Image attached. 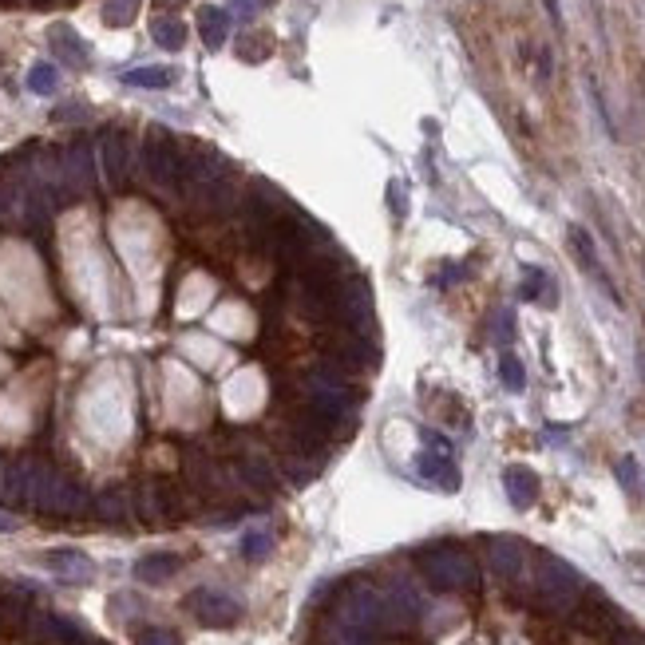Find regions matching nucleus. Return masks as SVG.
I'll list each match as a JSON object with an SVG mask.
<instances>
[{
  "instance_id": "nucleus-1",
  "label": "nucleus",
  "mask_w": 645,
  "mask_h": 645,
  "mask_svg": "<svg viewBox=\"0 0 645 645\" xmlns=\"http://www.w3.org/2000/svg\"><path fill=\"white\" fill-rule=\"evenodd\" d=\"M420 574L428 578L431 590H475L479 586V570H475V558L467 555L464 547L456 542H436V547H423L420 550Z\"/></svg>"
},
{
  "instance_id": "nucleus-2",
  "label": "nucleus",
  "mask_w": 645,
  "mask_h": 645,
  "mask_svg": "<svg viewBox=\"0 0 645 645\" xmlns=\"http://www.w3.org/2000/svg\"><path fill=\"white\" fill-rule=\"evenodd\" d=\"M582 578L570 562H562L555 555H539L534 566V606L547 614H570L582 598Z\"/></svg>"
},
{
  "instance_id": "nucleus-3",
  "label": "nucleus",
  "mask_w": 645,
  "mask_h": 645,
  "mask_svg": "<svg viewBox=\"0 0 645 645\" xmlns=\"http://www.w3.org/2000/svg\"><path fill=\"white\" fill-rule=\"evenodd\" d=\"M143 174L155 187H179L182 179V151L163 127H151L143 139Z\"/></svg>"
},
{
  "instance_id": "nucleus-4",
  "label": "nucleus",
  "mask_w": 645,
  "mask_h": 645,
  "mask_svg": "<svg viewBox=\"0 0 645 645\" xmlns=\"http://www.w3.org/2000/svg\"><path fill=\"white\" fill-rule=\"evenodd\" d=\"M187 610L195 614L202 625H210V630H230V625L242 622V606L230 594H222V590H210V586H202L187 598Z\"/></svg>"
},
{
  "instance_id": "nucleus-5",
  "label": "nucleus",
  "mask_w": 645,
  "mask_h": 645,
  "mask_svg": "<svg viewBox=\"0 0 645 645\" xmlns=\"http://www.w3.org/2000/svg\"><path fill=\"white\" fill-rule=\"evenodd\" d=\"M230 475H234V483H242L246 491H254V495L281 491V475H278V467H273V459L257 456V451H242V456L230 464Z\"/></svg>"
},
{
  "instance_id": "nucleus-6",
  "label": "nucleus",
  "mask_w": 645,
  "mask_h": 645,
  "mask_svg": "<svg viewBox=\"0 0 645 645\" xmlns=\"http://www.w3.org/2000/svg\"><path fill=\"white\" fill-rule=\"evenodd\" d=\"M487 566H491L503 582H511V578H519L523 566H527V547H523L519 539H511V534H495V539H487Z\"/></svg>"
},
{
  "instance_id": "nucleus-7",
  "label": "nucleus",
  "mask_w": 645,
  "mask_h": 645,
  "mask_svg": "<svg viewBox=\"0 0 645 645\" xmlns=\"http://www.w3.org/2000/svg\"><path fill=\"white\" fill-rule=\"evenodd\" d=\"M566 238H570V250H574V257H578V265H582V270L590 273V278H594L598 285H602L606 293H610V301H622L617 297V289H614V281L606 278V270H602V262H598V250H594V238L586 234L582 226H570L566 230Z\"/></svg>"
},
{
  "instance_id": "nucleus-8",
  "label": "nucleus",
  "mask_w": 645,
  "mask_h": 645,
  "mask_svg": "<svg viewBox=\"0 0 645 645\" xmlns=\"http://www.w3.org/2000/svg\"><path fill=\"white\" fill-rule=\"evenodd\" d=\"M44 566H48L52 574L68 578V582H91V578H96V566H91V558L84 555V550H71V547L48 550V555H44Z\"/></svg>"
},
{
  "instance_id": "nucleus-9",
  "label": "nucleus",
  "mask_w": 645,
  "mask_h": 645,
  "mask_svg": "<svg viewBox=\"0 0 645 645\" xmlns=\"http://www.w3.org/2000/svg\"><path fill=\"white\" fill-rule=\"evenodd\" d=\"M420 475L431 479V483H440V487H448V491L459 483L456 467H451V456H448V444L440 436H428V451L420 456Z\"/></svg>"
},
{
  "instance_id": "nucleus-10",
  "label": "nucleus",
  "mask_w": 645,
  "mask_h": 645,
  "mask_svg": "<svg viewBox=\"0 0 645 645\" xmlns=\"http://www.w3.org/2000/svg\"><path fill=\"white\" fill-rule=\"evenodd\" d=\"M503 487H507V499H511V507H519V511H527V507H534V499H539V475L531 472V467H507L503 472Z\"/></svg>"
},
{
  "instance_id": "nucleus-11",
  "label": "nucleus",
  "mask_w": 645,
  "mask_h": 645,
  "mask_svg": "<svg viewBox=\"0 0 645 645\" xmlns=\"http://www.w3.org/2000/svg\"><path fill=\"white\" fill-rule=\"evenodd\" d=\"M48 44H52V52H56L63 63H71V68H84V63H88V44L80 40L68 24H52V29H48Z\"/></svg>"
},
{
  "instance_id": "nucleus-12",
  "label": "nucleus",
  "mask_w": 645,
  "mask_h": 645,
  "mask_svg": "<svg viewBox=\"0 0 645 645\" xmlns=\"http://www.w3.org/2000/svg\"><path fill=\"white\" fill-rule=\"evenodd\" d=\"M179 566H182V558L179 555H167V550H159V555H143L139 562H135V578L147 586H159V582H167L171 574H179Z\"/></svg>"
},
{
  "instance_id": "nucleus-13",
  "label": "nucleus",
  "mask_w": 645,
  "mask_h": 645,
  "mask_svg": "<svg viewBox=\"0 0 645 645\" xmlns=\"http://www.w3.org/2000/svg\"><path fill=\"white\" fill-rule=\"evenodd\" d=\"M174 80H179V71H174V68H163V63H147V68L123 71V84H127V88H151V91H163V88H171Z\"/></svg>"
},
{
  "instance_id": "nucleus-14",
  "label": "nucleus",
  "mask_w": 645,
  "mask_h": 645,
  "mask_svg": "<svg viewBox=\"0 0 645 645\" xmlns=\"http://www.w3.org/2000/svg\"><path fill=\"white\" fill-rule=\"evenodd\" d=\"M198 32H202V40H206V48H222L226 36H230L226 8H214V4L202 8V13H198Z\"/></svg>"
},
{
  "instance_id": "nucleus-15",
  "label": "nucleus",
  "mask_w": 645,
  "mask_h": 645,
  "mask_svg": "<svg viewBox=\"0 0 645 645\" xmlns=\"http://www.w3.org/2000/svg\"><path fill=\"white\" fill-rule=\"evenodd\" d=\"M91 511H96V519L115 523V527H123V523L131 519V511H127V495H123V491H104V495H96Z\"/></svg>"
},
{
  "instance_id": "nucleus-16",
  "label": "nucleus",
  "mask_w": 645,
  "mask_h": 645,
  "mask_svg": "<svg viewBox=\"0 0 645 645\" xmlns=\"http://www.w3.org/2000/svg\"><path fill=\"white\" fill-rule=\"evenodd\" d=\"M104 171H107V182L119 190L127 182V147L119 135H112V139L104 143Z\"/></svg>"
},
{
  "instance_id": "nucleus-17",
  "label": "nucleus",
  "mask_w": 645,
  "mask_h": 645,
  "mask_svg": "<svg viewBox=\"0 0 645 645\" xmlns=\"http://www.w3.org/2000/svg\"><path fill=\"white\" fill-rule=\"evenodd\" d=\"M281 472L289 475L293 487H306V483H313V479H317L321 459H317V456H297V451H293V456L281 464Z\"/></svg>"
},
{
  "instance_id": "nucleus-18",
  "label": "nucleus",
  "mask_w": 645,
  "mask_h": 645,
  "mask_svg": "<svg viewBox=\"0 0 645 645\" xmlns=\"http://www.w3.org/2000/svg\"><path fill=\"white\" fill-rule=\"evenodd\" d=\"M151 36H155V44H159V48H167V52H179L182 44H187V29H182L179 21H171V16L155 21V24H151Z\"/></svg>"
},
{
  "instance_id": "nucleus-19",
  "label": "nucleus",
  "mask_w": 645,
  "mask_h": 645,
  "mask_svg": "<svg viewBox=\"0 0 645 645\" xmlns=\"http://www.w3.org/2000/svg\"><path fill=\"white\" fill-rule=\"evenodd\" d=\"M56 88H60V71L52 68V63H32L29 91H36V96H56Z\"/></svg>"
},
{
  "instance_id": "nucleus-20",
  "label": "nucleus",
  "mask_w": 645,
  "mask_h": 645,
  "mask_svg": "<svg viewBox=\"0 0 645 645\" xmlns=\"http://www.w3.org/2000/svg\"><path fill=\"white\" fill-rule=\"evenodd\" d=\"M523 297L527 301H555V285H550V278H547V270H527V278H523Z\"/></svg>"
},
{
  "instance_id": "nucleus-21",
  "label": "nucleus",
  "mask_w": 645,
  "mask_h": 645,
  "mask_svg": "<svg viewBox=\"0 0 645 645\" xmlns=\"http://www.w3.org/2000/svg\"><path fill=\"white\" fill-rule=\"evenodd\" d=\"M135 13H139V0H104V24H112V29L131 24Z\"/></svg>"
},
{
  "instance_id": "nucleus-22",
  "label": "nucleus",
  "mask_w": 645,
  "mask_h": 645,
  "mask_svg": "<svg viewBox=\"0 0 645 645\" xmlns=\"http://www.w3.org/2000/svg\"><path fill=\"white\" fill-rule=\"evenodd\" d=\"M270 550H273V534L270 531H246L242 534V558L262 562Z\"/></svg>"
},
{
  "instance_id": "nucleus-23",
  "label": "nucleus",
  "mask_w": 645,
  "mask_h": 645,
  "mask_svg": "<svg viewBox=\"0 0 645 645\" xmlns=\"http://www.w3.org/2000/svg\"><path fill=\"white\" fill-rule=\"evenodd\" d=\"M135 645H182V638L167 625H139L135 630Z\"/></svg>"
},
{
  "instance_id": "nucleus-24",
  "label": "nucleus",
  "mask_w": 645,
  "mask_h": 645,
  "mask_svg": "<svg viewBox=\"0 0 645 645\" xmlns=\"http://www.w3.org/2000/svg\"><path fill=\"white\" fill-rule=\"evenodd\" d=\"M617 483H622L630 495H641V467L633 456H625L622 464H617Z\"/></svg>"
},
{
  "instance_id": "nucleus-25",
  "label": "nucleus",
  "mask_w": 645,
  "mask_h": 645,
  "mask_svg": "<svg viewBox=\"0 0 645 645\" xmlns=\"http://www.w3.org/2000/svg\"><path fill=\"white\" fill-rule=\"evenodd\" d=\"M499 376H503V384H507L511 392L527 389V373H523V364L515 361V356H503V361H499Z\"/></svg>"
},
{
  "instance_id": "nucleus-26",
  "label": "nucleus",
  "mask_w": 645,
  "mask_h": 645,
  "mask_svg": "<svg viewBox=\"0 0 645 645\" xmlns=\"http://www.w3.org/2000/svg\"><path fill=\"white\" fill-rule=\"evenodd\" d=\"M265 52H270V48H265V36H246V40L238 44V56H246L250 63L265 60Z\"/></svg>"
},
{
  "instance_id": "nucleus-27",
  "label": "nucleus",
  "mask_w": 645,
  "mask_h": 645,
  "mask_svg": "<svg viewBox=\"0 0 645 645\" xmlns=\"http://www.w3.org/2000/svg\"><path fill=\"white\" fill-rule=\"evenodd\" d=\"M610 645H645V633H641V630H633V625L625 622L622 630H614V633H610Z\"/></svg>"
},
{
  "instance_id": "nucleus-28",
  "label": "nucleus",
  "mask_w": 645,
  "mask_h": 645,
  "mask_svg": "<svg viewBox=\"0 0 645 645\" xmlns=\"http://www.w3.org/2000/svg\"><path fill=\"white\" fill-rule=\"evenodd\" d=\"M230 4H234L238 13H242V16H254V13H262V8L278 4V0H230Z\"/></svg>"
},
{
  "instance_id": "nucleus-29",
  "label": "nucleus",
  "mask_w": 645,
  "mask_h": 645,
  "mask_svg": "<svg viewBox=\"0 0 645 645\" xmlns=\"http://www.w3.org/2000/svg\"><path fill=\"white\" fill-rule=\"evenodd\" d=\"M0 531H16V519H13V515L0 511Z\"/></svg>"
},
{
  "instance_id": "nucleus-30",
  "label": "nucleus",
  "mask_w": 645,
  "mask_h": 645,
  "mask_svg": "<svg viewBox=\"0 0 645 645\" xmlns=\"http://www.w3.org/2000/svg\"><path fill=\"white\" fill-rule=\"evenodd\" d=\"M159 4H163V8H171V4H182V0H159Z\"/></svg>"
}]
</instances>
